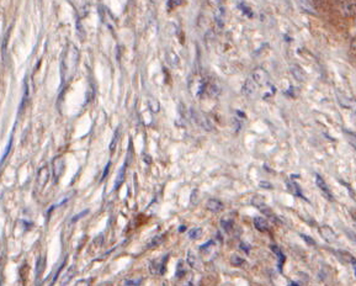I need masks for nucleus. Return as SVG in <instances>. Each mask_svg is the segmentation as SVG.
Here are the masks:
<instances>
[{
	"mask_svg": "<svg viewBox=\"0 0 356 286\" xmlns=\"http://www.w3.org/2000/svg\"><path fill=\"white\" fill-rule=\"evenodd\" d=\"M126 167H127V162H126L125 164H123V167L121 168V171L118 172V175L117 178H116V183H115V189H118L120 188L121 184L123 183V179H125V172H126Z\"/></svg>",
	"mask_w": 356,
	"mask_h": 286,
	"instance_id": "nucleus-16",
	"label": "nucleus"
},
{
	"mask_svg": "<svg viewBox=\"0 0 356 286\" xmlns=\"http://www.w3.org/2000/svg\"><path fill=\"white\" fill-rule=\"evenodd\" d=\"M201 234H202V229H198V227H195V229H190V232H189V237H190L191 239L200 238Z\"/></svg>",
	"mask_w": 356,
	"mask_h": 286,
	"instance_id": "nucleus-22",
	"label": "nucleus"
},
{
	"mask_svg": "<svg viewBox=\"0 0 356 286\" xmlns=\"http://www.w3.org/2000/svg\"><path fill=\"white\" fill-rule=\"evenodd\" d=\"M185 229H186L185 226H180V227H179V232H185Z\"/></svg>",
	"mask_w": 356,
	"mask_h": 286,
	"instance_id": "nucleus-37",
	"label": "nucleus"
},
{
	"mask_svg": "<svg viewBox=\"0 0 356 286\" xmlns=\"http://www.w3.org/2000/svg\"><path fill=\"white\" fill-rule=\"evenodd\" d=\"M90 284H91V279L90 278H89V279H82V280L77 281L76 285H74V286H90Z\"/></svg>",
	"mask_w": 356,
	"mask_h": 286,
	"instance_id": "nucleus-30",
	"label": "nucleus"
},
{
	"mask_svg": "<svg viewBox=\"0 0 356 286\" xmlns=\"http://www.w3.org/2000/svg\"><path fill=\"white\" fill-rule=\"evenodd\" d=\"M43 264H42V259L38 258L37 259V264H36V280L40 281V276H41V273L43 271Z\"/></svg>",
	"mask_w": 356,
	"mask_h": 286,
	"instance_id": "nucleus-24",
	"label": "nucleus"
},
{
	"mask_svg": "<svg viewBox=\"0 0 356 286\" xmlns=\"http://www.w3.org/2000/svg\"><path fill=\"white\" fill-rule=\"evenodd\" d=\"M48 179H50V169H48L47 166H43L38 171L37 174V181H36V188H37V190H42L45 188Z\"/></svg>",
	"mask_w": 356,
	"mask_h": 286,
	"instance_id": "nucleus-3",
	"label": "nucleus"
},
{
	"mask_svg": "<svg viewBox=\"0 0 356 286\" xmlns=\"http://www.w3.org/2000/svg\"><path fill=\"white\" fill-rule=\"evenodd\" d=\"M164 236H165V234H158V236L153 237V238H152V241L148 243V246H147V248L152 249V248H154V247L159 246V244H161L162 242H163Z\"/></svg>",
	"mask_w": 356,
	"mask_h": 286,
	"instance_id": "nucleus-18",
	"label": "nucleus"
},
{
	"mask_svg": "<svg viewBox=\"0 0 356 286\" xmlns=\"http://www.w3.org/2000/svg\"><path fill=\"white\" fill-rule=\"evenodd\" d=\"M254 226L258 229L259 232H266L269 231V224L265 219L263 217H255L254 219Z\"/></svg>",
	"mask_w": 356,
	"mask_h": 286,
	"instance_id": "nucleus-12",
	"label": "nucleus"
},
{
	"mask_svg": "<svg viewBox=\"0 0 356 286\" xmlns=\"http://www.w3.org/2000/svg\"><path fill=\"white\" fill-rule=\"evenodd\" d=\"M301 237L303 238V241L306 242V243L311 244V246H316V242H314L313 239H312L309 236H306V234H301Z\"/></svg>",
	"mask_w": 356,
	"mask_h": 286,
	"instance_id": "nucleus-31",
	"label": "nucleus"
},
{
	"mask_svg": "<svg viewBox=\"0 0 356 286\" xmlns=\"http://www.w3.org/2000/svg\"><path fill=\"white\" fill-rule=\"evenodd\" d=\"M213 244H215V242H213V241H208V242H206L205 244H202V246L198 247V249H200V252H202V253H203V252H206V251H207V249L212 248Z\"/></svg>",
	"mask_w": 356,
	"mask_h": 286,
	"instance_id": "nucleus-28",
	"label": "nucleus"
},
{
	"mask_svg": "<svg viewBox=\"0 0 356 286\" xmlns=\"http://www.w3.org/2000/svg\"><path fill=\"white\" fill-rule=\"evenodd\" d=\"M11 146H13V137H10V140H9L8 144H6V148L5 151H4L3 156H1V164H3V162L5 161L6 157H8V154L10 153V149H11Z\"/></svg>",
	"mask_w": 356,
	"mask_h": 286,
	"instance_id": "nucleus-25",
	"label": "nucleus"
},
{
	"mask_svg": "<svg viewBox=\"0 0 356 286\" xmlns=\"http://www.w3.org/2000/svg\"><path fill=\"white\" fill-rule=\"evenodd\" d=\"M188 275V268L185 266V263L184 260H179L178 261V266H176V273L175 276L176 279H184V276Z\"/></svg>",
	"mask_w": 356,
	"mask_h": 286,
	"instance_id": "nucleus-13",
	"label": "nucleus"
},
{
	"mask_svg": "<svg viewBox=\"0 0 356 286\" xmlns=\"http://www.w3.org/2000/svg\"><path fill=\"white\" fill-rule=\"evenodd\" d=\"M351 264H353V268L355 270V275H356V259L355 258H351Z\"/></svg>",
	"mask_w": 356,
	"mask_h": 286,
	"instance_id": "nucleus-35",
	"label": "nucleus"
},
{
	"mask_svg": "<svg viewBox=\"0 0 356 286\" xmlns=\"http://www.w3.org/2000/svg\"><path fill=\"white\" fill-rule=\"evenodd\" d=\"M316 184H317V186H318L319 190L323 193V195L326 196L327 199H329L330 201H333V195H331V193H330V190H329L328 185L326 184L324 179L322 178L321 175H318V174L316 175Z\"/></svg>",
	"mask_w": 356,
	"mask_h": 286,
	"instance_id": "nucleus-6",
	"label": "nucleus"
},
{
	"mask_svg": "<svg viewBox=\"0 0 356 286\" xmlns=\"http://www.w3.org/2000/svg\"><path fill=\"white\" fill-rule=\"evenodd\" d=\"M287 286H300V285H299V284H296V283H290Z\"/></svg>",
	"mask_w": 356,
	"mask_h": 286,
	"instance_id": "nucleus-38",
	"label": "nucleus"
},
{
	"mask_svg": "<svg viewBox=\"0 0 356 286\" xmlns=\"http://www.w3.org/2000/svg\"><path fill=\"white\" fill-rule=\"evenodd\" d=\"M140 283H142V279H140V278H138V279H125V280H123V285H125V286H138Z\"/></svg>",
	"mask_w": 356,
	"mask_h": 286,
	"instance_id": "nucleus-23",
	"label": "nucleus"
},
{
	"mask_svg": "<svg viewBox=\"0 0 356 286\" xmlns=\"http://www.w3.org/2000/svg\"><path fill=\"white\" fill-rule=\"evenodd\" d=\"M99 286H112V284H111V283H103V284H100Z\"/></svg>",
	"mask_w": 356,
	"mask_h": 286,
	"instance_id": "nucleus-36",
	"label": "nucleus"
},
{
	"mask_svg": "<svg viewBox=\"0 0 356 286\" xmlns=\"http://www.w3.org/2000/svg\"><path fill=\"white\" fill-rule=\"evenodd\" d=\"M188 264L191 266V268L200 269V266H201L200 258H198L197 254H196L193 251L188 252Z\"/></svg>",
	"mask_w": 356,
	"mask_h": 286,
	"instance_id": "nucleus-11",
	"label": "nucleus"
},
{
	"mask_svg": "<svg viewBox=\"0 0 356 286\" xmlns=\"http://www.w3.org/2000/svg\"><path fill=\"white\" fill-rule=\"evenodd\" d=\"M207 210H210L211 212H219L224 208V205L217 199H211V200L207 201V205H206Z\"/></svg>",
	"mask_w": 356,
	"mask_h": 286,
	"instance_id": "nucleus-10",
	"label": "nucleus"
},
{
	"mask_svg": "<svg viewBox=\"0 0 356 286\" xmlns=\"http://www.w3.org/2000/svg\"><path fill=\"white\" fill-rule=\"evenodd\" d=\"M88 213H89V210H88V208H86V210H84L83 212H79L78 215H76V216H74L73 219L70 220V222H72V224H76L77 221H79V220H81V219H83V217L85 216V215H88Z\"/></svg>",
	"mask_w": 356,
	"mask_h": 286,
	"instance_id": "nucleus-27",
	"label": "nucleus"
},
{
	"mask_svg": "<svg viewBox=\"0 0 356 286\" xmlns=\"http://www.w3.org/2000/svg\"><path fill=\"white\" fill-rule=\"evenodd\" d=\"M73 275H74V266H70L69 270H68L67 273H65L64 275H63V278H62V283H60V284H62V286H65V285H67L68 281L70 280V276H73Z\"/></svg>",
	"mask_w": 356,
	"mask_h": 286,
	"instance_id": "nucleus-19",
	"label": "nucleus"
},
{
	"mask_svg": "<svg viewBox=\"0 0 356 286\" xmlns=\"http://www.w3.org/2000/svg\"><path fill=\"white\" fill-rule=\"evenodd\" d=\"M231 264L234 266H241L244 264V259L242 258V257L237 256V254H233V256L231 257Z\"/></svg>",
	"mask_w": 356,
	"mask_h": 286,
	"instance_id": "nucleus-21",
	"label": "nucleus"
},
{
	"mask_svg": "<svg viewBox=\"0 0 356 286\" xmlns=\"http://www.w3.org/2000/svg\"><path fill=\"white\" fill-rule=\"evenodd\" d=\"M241 247L243 248V251L246 252V253H249V251H250V246H246V243H241Z\"/></svg>",
	"mask_w": 356,
	"mask_h": 286,
	"instance_id": "nucleus-33",
	"label": "nucleus"
},
{
	"mask_svg": "<svg viewBox=\"0 0 356 286\" xmlns=\"http://www.w3.org/2000/svg\"><path fill=\"white\" fill-rule=\"evenodd\" d=\"M65 261H67V257H65V258H64V259H63V261H62V263H60V264H59V265H58V266H57V268H55V271H53V273H51V278H52V281H51L50 286H52V285H53V284H55V280H57V278H58V275H59L60 270H62V269H63V266H64V265H65Z\"/></svg>",
	"mask_w": 356,
	"mask_h": 286,
	"instance_id": "nucleus-15",
	"label": "nucleus"
},
{
	"mask_svg": "<svg viewBox=\"0 0 356 286\" xmlns=\"http://www.w3.org/2000/svg\"><path fill=\"white\" fill-rule=\"evenodd\" d=\"M118 137H120V128H117V130L115 131V133H113L112 141H111V143H110V152L115 151L116 144H117V142H118Z\"/></svg>",
	"mask_w": 356,
	"mask_h": 286,
	"instance_id": "nucleus-20",
	"label": "nucleus"
},
{
	"mask_svg": "<svg viewBox=\"0 0 356 286\" xmlns=\"http://www.w3.org/2000/svg\"><path fill=\"white\" fill-rule=\"evenodd\" d=\"M258 89H259L258 84H256L255 82L253 81V79H249V81H246V83L244 84L243 93L246 94L248 98H249V96H250V98H253V96L255 95L256 93H258Z\"/></svg>",
	"mask_w": 356,
	"mask_h": 286,
	"instance_id": "nucleus-7",
	"label": "nucleus"
},
{
	"mask_svg": "<svg viewBox=\"0 0 356 286\" xmlns=\"http://www.w3.org/2000/svg\"><path fill=\"white\" fill-rule=\"evenodd\" d=\"M63 169H64V161H63L62 157H55L52 162V173L55 176V180H58V178L62 175Z\"/></svg>",
	"mask_w": 356,
	"mask_h": 286,
	"instance_id": "nucleus-5",
	"label": "nucleus"
},
{
	"mask_svg": "<svg viewBox=\"0 0 356 286\" xmlns=\"http://www.w3.org/2000/svg\"><path fill=\"white\" fill-rule=\"evenodd\" d=\"M78 56L79 53L74 45H69L64 51V55L62 57V74L65 81L73 76L78 63Z\"/></svg>",
	"mask_w": 356,
	"mask_h": 286,
	"instance_id": "nucleus-1",
	"label": "nucleus"
},
{
	"mask_svg": "<svg viewBox=\"0 0 356 286\" xmlns=\"http://www.w3.org/2000/svg\"><path fill=\"white\" fill-rule=\"evenodd\" d=\"M184 0H169L168 1V6L169 8L174 9V8H178V6H180L181 4H183Z\"/></svg>",
	"mask_w": 356,
	"mask_h": 286,
	"instance_id": "nucleus-29",
	"label": "nucleus"
},
{
	"mask_svg": "<svg viewBox=\"0 0 356 286\" xmlns=\"http://www.w3.org/2000/svg\"><path fill=\"white\" fill-rule=\"evenodd\" d=\"M110 166H111V163H110V162H109L108 166H106V168H105V171H104L103 176H101V180H104V179L106 178V175H108V173H109V168H110Z\"/></svg>",
	"mask_w": 356,
	"mask_h": 286,
	"instance_id": "nucleus-32",
	"label": "nucleus"
},
{
	"mask_svg": "<svg viewBox=\"0 0 356 286\" xmlns=\"http://www.w3.org/2000/svg\"><path fill=\"white\" fill-rule=\"evenodd\" d=\"M286 186H287V190H289L290 193H292L294 195H296V196H301V198H303V195L301 194V190H300V186L297 185L296 183H294V181H291V180H287Z\"/></svg>",
	"mask_w": 356,
	"mask_h": 286,
	"instance_id": "nucleus-14",
	"label": "nucleus"
},
{
	"mask_svg": "<svg viewBox=\"0 0 356 286\" xmlns=\"http://www.w3.org/2000/svg\"><path fill=\"white\" fill-rule=\"evenodd\" d=\"M169 256L165 254L164 257L162 258H157L154 260L151 261L149 264V271H151L153 275H163L165 273V266H166V261H168Z\"/></svg>",
	"mask_w": 356,
	"mask_h": 286,
	"instance_id": "nucleus-2",
	"label": "nucleus"
},
{
	"mask_svg": "<svg viewBox=\"0 0 356 286\" xmlns=\"http://www.w3.org/2000/svg\"><path fill=\"white\" fill-rule=\"evenodd\" d=\"M198 198H200V196H198V190H197V189H195V190L192 191V194H191V196H190V203H191V205H192V206L197 205Z\"/></svg>",
	"mask_w": 356,
	"mask_h": 286,
	"instance_id": "nucleus-26",
	"label": "nucleus"
},
{
	"mask_svg": "<svg viewBox=\"0 0 356 286\" xmlns=\"http://www.w3.org/2000/svg\"><path fill=\"white\" fill-rule=\"evenodd\" d=\"M319 232H321V234H322V237L324 238V241H327L328 243H334V242L336 241L335 232H334L329 226L321 227Z\"/></svg>",
	"mask_w": 356,
	"mask_h": 286,
	"instance_id": "nucleus-8",
	"label": "nucleus"
},
{
	"mask_svg": "<svg viewBox=\"0 0 356 286\" xmlns=\"http://www.w3.org/2000/svg\"><path fill=\"white\" fill-rule=\"evenodd\" d=\"M233 225H234V222H233V220H232V219H227V217H223V219L221 220V226H222V229H223L226 232L232 231V229H233Z\"/></svg>",
	"mask_w": 356,
	"mask_h": 286,
	"instance_id": "nucleus-17",
	"label": "nucleus"
},
{
	"mask_svg": "<svg viewBox=\"0 0 356 286\" xmlns=\"http://www.w3.org/2000/svg\"><path fill=\"white\" fill-rule=\"evenodd\" d=\"M259 199H260V198L253 199V201H251V203H253L254 206H256V207H258L259 210H260L261 212H263L264 215H265V216L270 217V219L274 220V221H275V222L277 221V220H276V216H275V215H274L273 211H271L270 206H268L265 202H264V201L259 200Z\"/></svg>",
	"mask_w": 356,
	"mask_h": 286,
	"instance_id": "nucleus-4",
	"label": "nucleus"
},
{
	"mask_svg": "<svg viewBox=\"0 0 356 286\" xmlns=\"http://www.w3.org/2000/svg\"><path fill=\"white\" fill-rule=\"evenodd\" d=\"M341 10H343L344 15H356V0H346L345 3H343V5H341Z\"/></svg>",
	"mask_w": 356,
	"mask_h": 286,
	"instance_id": "nucleus-9",
	"label": "nucleus"
},
{
	"mask_svg": "<svg viewBox=\"0 0 356 286\" xmlns=\"http://www.w3.org/2000/svg\"><path fill=\"white\" fill-rule=\"evenodd\" d=\"M210 1V4H212V5H219V4H221L222 0H208Z\"/></svg>",
	"mask_w": 356,
	"mask_h": 286,
	"instance_id": "nucleus-34",
	"label": "nucleus"
}]
</instances>
